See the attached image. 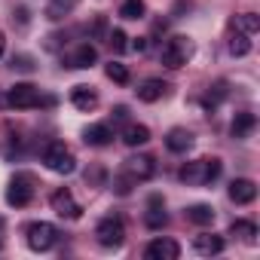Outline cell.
Segmentation results:
<instances>
[{"label": "cell", "mask_w": 260, "mask_h": 260, "mask_svg": "<svg viewBox=\"0 0 260 260\" xmlns=\"http://www.w3.org/2000/svg\"><path fill=\"white\" fill-rule=\"evenodd\" d=\"M220 169H223L220 159H196V162H187L181 169V181L187 187H205L220 175Z\"/></svg>", "instance_id": "cell-1"}, {"label": "cell", "mask_w": 260, "mask_h": 260, "mask_svg": "<svg viewBox=\"0 0 260 260\" xmlns=\"http://www.w3.org/2000/svg\"><path fill=\"white\" fill-rule=\"evenodd\" d=\"M190 55H193V43L187 40V37H169L166 43H162V52H159V58H162V64L166 68H172V71H178V68H184L187 61H190Z\"/></svg>", "instance_id": "cell-2"}, {"label": "cell", "mask_w": 260, "mask_h": 260, "mask_svg": "<svg viewBox=\"0 0 260 260\" xmlns=\"http://www.w3.org/2000/svg\"><path fill=\"white\" fill-rule=\"evenodd\" d=\"M43 162H46V169L55 172V175H71V172L77 169V156H74L61 141L46 144V150H43Z\"/></svg>", "instance_id": "cell-3"}, {"label": "cell", "mask_w": 260, "mask_h": 260, "mask_svg": "<svg viewBox=\"0 0 260 260\" xmlns=\"http://www.w3.org/2000/svg\"><path fill=\"white\" fill-rule=\"evenodd\" d=\"M31 199H34V175L22 172V175H16V178L10 181V187H7V202L16 205V208H25Z\"/></svg>", "instance_id": "cell-4"}, {"label": "cell", "mask_w": 260, "mask_h": 260, "mask_svg": "<svg viewBox=\"0 0 260 260\" xmlns=\"http://www.w3.org/2000/svg\"><path fill=\"white\" fill-rule=\"evenodd\" d=\"M95 239H98V245H104V248H119L122 245V239H125V223H122V217H104L98 226H95Z\"/></svg>", "instance_id": "cell-5"}, {"label": "cell", "mask_w": 260, "mask_h": 260, "mask_svg": "<svg viewBox=\"0 0 260 260\" xmlns=\"http://www.w3.org/2000/svg\"><path fill=\"white\" fill-rule=\"evenodd\" d=\"M7 104L16 107V110H31L40 104V89L34 83H16L7 95Z\"/></svg>", "instance_id": "cell-6"}, {"label": "cell", "mask_w": 260, "mask_h": 260, "mask_svg": "<svg viewBox=\"0 0 260 260\" xmlns=\"http://www.w3.org/2000/svg\"><path fill=\"white\" fill-rule=\"evenodd\" d=\"M55 242H58V230H55L52 223L37 220V223L28 226V245H31L34 251H49Z\"/></svg>", "instance_id": "cell-7"}, {"label": "cell", "mask_w": 260, "mask_h": 260, "mask_svg": "<svg viewBox=\"0 0 260 260\" xmlns=\"http://www.w3.org/2000/svg\"><path fill=\"white\" fill-rule=\"evenodd\" d=\"M49 205H52V211H55L58 217H68V220H77V217H80V211H83V208L77 205V199H74V193H71V190H64V187L52 193V199H49Z\"/></svg>", "instance_id": "cell-8"}, {"label": "cell", "mask_w": 260, "mask_h": 260, "mask_svg": "<svg viewBox=\"0 0 260 260\" xmlns=\"http://www.w3.org/2000/svg\"><path fill=\"white\" fill-rule=\"evenodd\" d=\"M181 248L175 239H153L147 248H144V257L147 260H178Z\"/></svg>", "instance_id": "cell-9"}, {"label": "cell", "mask_w": 260, "mask_h": 260, "mask_svg": "<svg viewBox=\"0 0 260 260\" xmlns=\"http://www.w3.org/2000/svg\"><path fill=\"white\" fill-rule=\"evenodd\" d=\"M122 172L132 175L135 181H150L156 175V162H153V156H132V159H125Z\"/></svg>", "instance_id": "cell-10"}, {"label": "cell", "mask_w": 260, "mask_h": 260, "mask_svg": "<svg viewBox=\"0 0 260 260\" xmlns=\"http://www.w3.org/2000/svg\"><path fill=\"white\" fill-rule=\"evenodd\" d=\"M230 199H233L236 205H251V202L257 199V184H254L251 178H236V181L230 184Z\"/></svg>", "instance_id": "cell-11"}, {"label": "cell", "mask_w": 260, "mask_h": 260, "mask_svg": "<svg viewBox=\"0 0 260 260\" xmlns=\"http://www.w3.org/2000/svg\"><path fill=\"white\" fill-rule=\"evenodd\" d=\"M193 248H196V254H202V257L220 254V251H223V236H214V233H199V236L193 239Z\"/></svg>", "instance_id": "cell-12"}, {"label": "cell", "mask_w": 260, "mask_h": 260, "mask_svg": "<svg viewBox=\"0 0 260 260\" xmlns=\"http://www.w3.org/2000/svg\"><path fill=\"white\" fill-rule=\"evenodd\" d=\"M254 125H257V116L248 113V110H242V113H236V119H233V125H230V135H233L236 141H245V138L254 132Z\"/></svg>", "instance_id": "cell-13"}, {"label": "cell", "mask_w": 260, "mask_h": 260, "mask_svg": "<svg viewBox=\"0 0 260 260\" xmlns=\"http://www.w3.org/2000/svg\"><path fill=\"white\" fill-rule=\"evenodd\" d=\"M150 141V128L147 125H141V122H128L125 128H122V144H128V147H141V144H147Z\"/></svg>", "instance_id": "cell-14"}, {"label": "cell", "mask_w": 260, "mask_h": 260, "mask_svg": "<svg viewBox=\"0 0 260 260\" xmlns=\"http://www.w3.org/2000/svg\"><path fill=\"white\" fill-rule=\"evenodd\" d=\"M166 147L172 153H187L193 147V132H187V128H172L166 135Z\"/></svg>", "instance_id": "cell-15"}, {"label": "cell", "mask_w": 260, "mask_h": 260, "mask_svg": "<svg viewBox=\"0 0 260 260\" xmlns=\"http://www.w3.org/2000/svg\"><path fill=\"white\" fill-rule=\"evenodd\" d=\"M166 92H169V86H166L162 80H144V83L138 86V98H141L144 104H153V101H159Z\"/></svg>", "instance_id": "cell-16"}, {"label": "cell", "mask_w": 260, "mask_h": 260, "mask_svg": "<svg viewBox=\"0 0 260 260\" xmlns=\"http://www.w3.org/2000/svg\"><path fill=\"white\" fill-rule=\"evenodd\" d=\"M98 61V49L92 46V43H83L71 58H68V68H92Z\"/></svg>", "instance_id": "cell-17"}, {"label": "cell", "mask_w": 260, "mask_h": 260, "mask_svg": "<svg viewBox=\"0 0 260 260\" xmlns=\"http://www.w3.org/2000/svg\"><path fill=\"white\" fill-rule=\"evenodd\" d=\"M71 104H74L77 110H92V107L98 104V95H95L89 86H74V89H71Z\"/></svg>", "instance_id": "cell-18"}, {"label": "cell", "mask_w": 260, "mask_h": 260, "mask_svg": "<svg viewBox=\"0 0 260 260\" xmlns=\"http://www.w3.org/2000/svg\"><path fill=\"white\" fill-rule=\"evenodd\" d=\"M110 141H113V128H110V125L98 122V125H89V128H86V144L104 147V144H110Z\"/></svg>", "instance_id": "cell-19"}, {"label": "cell", "mask_w": 260, "mask_h": 260, "mask_svg": "<svg viewBox=\"0 0 260 260\" xmlns=\"http://www.w3.org/2000/svg\"><path fill=\"white\" fill-rule=\"evenodd\" d=\"M144 223H147L150 230H162V226L169 223L166 211L159 208V196H153V199H150V208H147V214H144Z\"/></svg>", "instance_id": "cell-20"}, {"label": "cell", "mask_w": 260, "mask_h": 260, "mask_svg": "<svg viewBox=\"0 0 260 260\" xmlns=\"http://www.w3.org/2000/svg\"><path fill=\"white\" fill-rule=\"evenodd\" d=\"M230 233H233V236H239V239H242V242H248V245H254V242H257V223H254V220H233Z\"/></svg>", "instance_id": "cell-21"}, {"label": "cell", "mask_w": 260, "mask_h": 260, "mask_svg": "<svg viewBox=\"0 0 260 260\" xmlns=\"http://www.w3.org/2000/svg\"><path fill=\"white\" fill-rule=\"evenodd\" d=\"M144 13H147L144 0H125V4L119 7V16H122L125 22H138V19H144Z\"/></svg>", "instance_id": "cell-22"}, {"label": "cell", "mask_w": 260, "mask_h": 260, "mask_svg": "<svg viewBox=\"0 0 260 260\" xmlns=\"http://www.w3.org/2000/svg\"><path fill=\"white\" fill-rule=\"evenodd\" d=\"M74 7H77V0H49V7H46V19L58 22V19H64Z\"/></svg>", "instance_id": "cell-23"}, {"label": "cell", "mask_w": 260, "mask_h": 260, "mask_svg": "<svg viewBox=\"0 0 260 260\" xmlns=\"http://www.w3.org/2000/svg\"><path fill=\"white\" fill-rule=\"evenodd\" d=\"M236 28H239V34H257L260 31V16H254V13H242L239 19H236Z\"/></svg>", "instance_id": "cell-24"}, {"label": "cell", "mask_w": 260, "mask_h": 260, "mask_svg": "<svg viewBox=\"0 0 260 260\" xmlns=\"http://www.w3.org/2000/svg\"><path fill=\"white\" fill-rule=\"evenodd\" d=\"M187 217H190L193 223L205 226V223L214 220V208H211V205H193V208H187Z\"/></svg>", "instance_id": "cell-25"}, {"label": "cell", "mask_w": 260, "mask_h": 260, "mask_svg": "<svg viewBox=\"0 0 260 260\" xmlns=\"http://www.w3.org/2000/svg\"><path fill=\"white\" fill-rule=\"evenodd\" d=\"M230 52H233L236 58L248 55V52H251V40H248V34H236V37L230 40Z\"/></svg>", "instance_id": "cell-26"}, {"label": "cell", "mask_w": 260, "mask_h": 260, "mask_svg": "<svg viewBox=\"0 0 260 260\" xmlns=\"http://www.w3.org/2000/svg\"><path fill=\"white\" fill-rule=\"evenodd\" d=\"M107 77H110L113 83L125 86V83H128V68H125L122 61H110V64H107Z\"/></svg>", "instance_id": "cell-27"}, {"label": "cell", "mask_w": 260, "mask_h": 260, "mask_svg": "<svg viewBox=\"0 0 260 260\" xmlns=\"http://www.w3.org/2000/svg\"><path fill=\"white\" fill-rule=\"evenodd\" d=\"M135 184H138V181H135L132 175H125V172H122V175H119V178L113 181V190H116L119 196H128V193H132V187H135Z\"/></svg>", "instance_id": "cell-28"}, {"label": "cell", "mask_w": 260, "mask_h": 260, "mask_svg": "<svg viewBox=\"0 0 260 260\" xmlns=\"http://www.w3.org/2000/svg\"><path fill=\"white\" fill-rule=\"evenodd\" d=\"M107 40H110V46H113V52H125V49H128V43H125L128 37H125V34L119 31V28H116V31H110V37H107Z\"/></svg>", "instance_id": "cell-29"}, {"label": "cell", "mask_w": 260, "mask_h": 260, "mask_svg": "<svg viewBox=\"0 0 260 260\" xmlns=\"http://www.w3.org/2000/svg\"><path fill=\"white\" fill-rule=\"evenodd\" d=\"M128 49H135V52H144V49H147V37H135Z\"/></svg>", "instance_id": "cell-30"}, {"label": "cell", "mask_w": 260, "mask_h": 260, "mask_svg": "<svg viewBox=\"0 0 260 260\" xmlns=\"http://www.w3.org/2000/svg\"><path fill=\"white\" fill-rule=\"evenodd\" d=\"M125 116H128V107H116L113 110V119H125Z\"/></svg>", "instance_id": "cell-31"}, {"label": "cell", "mask_w": 260, "mask_h": 260, "mask_svg": "<svg viewBox=\"0 0 260 260\" xmlns=\"http://www.w3.org/2000/svg\"><path fill=\"white\" fill-rule=\"evenodd\" d=\"M4 49H7V37L0 34V55H4Z\"/></svg>", "instance_id": "cell-32"}, {"label": "cell", "mask_w": 260, "mask_h": 260, "mask_svg": "<svg viewBox=\"0 0 260 260\" xmlns=\"http://www.w3.org/2000/svg\"><path fill=\"white\" fill-rule=\"evenodd\" d=\"M0 230H4V217H0Z\"/></svg>", "instance_id": "cell-33"}, {"label": "cell", "mask_w": 260, "mask_h": 260, "mask_svg": "<svg viewBox=\"0 0 260 260\" xmlns=\"http://www.w3.org/2000/svg\"><path fill=\"white\" fill-rule=\"evenodd\" d=\"M0 107H4V98H0Z\"/></svg>", "instance_id": "cell-34"}]
</instances>
